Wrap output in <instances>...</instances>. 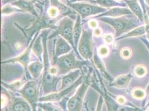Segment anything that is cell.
Wrapping results in <instances>:
<instances>
[{
  "mask_svg": "<svg viewBox=\"0 0 149 111\" xmlns=\"http://www.w3.org/2000/svg\"><path fill=\"white\" fill-rule=\"evenodd\" d=\"M49 32V30H46L42 31V33H41L44 46V53L42 55L44 71L41 80V87L44 96L49 94L50 93L56 92L57 83L58 81H60L61 79L60 76H53L50 72V68L51 66H50L49 62L47 45V40L48 39L47 36Z\"/></svg>",
  "mask_w": 149,
  "mask_h": 111,
  "instance_id": "6da1fadb",
  "label": "cell"
},
{
  "mask_svg": "<svg viewBox=\"0 0 149 111\" xmlns=\"http://www.w3.org/2000/svg\"><path fill=\"white\" fill-rule=\"evenodd\" d=\"M74 51V50H72L68 54L61 56L54 60L52 65L57 68V76L65 75L77 69L82 71L84 66L89 64V61L87 60L80 61L77 60Z\"/></svg>",
  "mask_w": 149,
  "mask_h": 111,
  "instance_id": "7a4b0ae2",
  "label": "cell"
},
{
  "mask_svg": "<svg viewBox=\"0 0 149 111\" xmlns=\"http://www.w3.org/2000/svg\"><path fill=\"white\" fill-rule=\"evenodd\" d=\"M99 20L111 25L115 30V38H118L123 33H127L134 28L138 27L135 19L129 18L126 16L113 18L109 17H101L98 18Z\"/></svg>",
  "mask_w": 149,
  "mask_h": 111,
  "instance_id": "3957f363",
  "label": "cell"
},
{
  "mask_svg": "<svg viewBox=\"0 0 149 111\" xmlns=\"http://www.w3.org/2000/svg\"><path fill=\"white\" fill-rule=\"evenodd\" d=\"M74 21L69 16H65L58 21V24L56 25L54 32L48 37V39H51L56 36H60L65 39L72 47L73 49L76 52L74 47L73 30L74 26ZM77 53V52H76Z\"/></svg>",
  "mask_w": 149,
  "mask_h": 111,
  "instance_id": "277c9868",
  "label": "cell"
},
{
  "mask_svg": "<svg viewBox=\"0 0 149 111\" xmlns=\"http://www.w3.org/2000/svg\"><path fill=\"white\" fill-rule=\"evenodd\" d=\"M38 82L35 80L28 81L19 91V93L31 105L32 111H37L38 99Z\"/></svg>",
  "mask_w": 149,
  "mask_h": 111,
  "instance_id": "5b68a950",
  "label": "cell"
},
{
  "mask_svg": "<svg viewBox=\"0 0 149 111\" xmlns=\"http://www.w3.org/2000/svg\"><path fill=\"white\" fill-rule=\"evenodd\" d=\"M68 6L77 13L82 19L91 16L100 15L107 11V9L100 6H95L85 2H74L68 3Z\"/></svg>",
  "mask_w": 149,
  "mask_h": 111,
  "instance_id": "8992f818",
  "label": "cell"
},
{
  "mask_svg": "<svg viewBox=\"0 0 149 111\" xmlns=\"http://www.w3.org/2000/svg\"><path fill=\"white\" fill-rule=\"evenodd\" d=\"M92 35V31L83 30L77 46L78 52L85 60L88 61L93 56Z\"/></svg>",
  "mask_w": 149,
  "mask_h": 111,
  "instance_id": "52a82bcc",
  "label": "cell"
},
{
  "mask_svg": "<svg viewBox=\"0 0 149 111\" xmlns=\"http://www.w3.org/2000/svg\"><path fill=\"white\" fill-rule=\"evenodd\" d=\"M84 76L82 75L81 77L70 86L60 91L59 92L52 93L46 95L39 99L40 102H59L65 96L72 92L76 88L79 87L84 82Z\"/></svg>",
  "mask_w": 149,
  "mask_h": 111,
  "instance_id": "ba28073f",
  "label": "cell"
},
{
  "mask_svg": "<svg viewBox=\"0 0 149 111\" xmlns=\"http://www.w3.org/2000/svg\"><path fill=\"white\" fill-rule=\"evenodd\" d=\"M89 84L84 82L79 87L74 95L68 100L67 104L68 111H81L85 94L87 91Z\"/></svg>",
  "mask_w": 149,
  "mask_h": 111,
  "instance_id": "9c48e42d",
  "label": "cell"
},
{
  "mask_svg": "<svg viewBox=\"0 0 149 111\" xmlns=\"http://www.w3.org/2000/svg\"><path fill=\"white\" fill-rule=\"evenodd\" d=\"M101 96L104 98L109 111H143L135 107L120 105L107 94L101 92Z\"/></svg>",
  "mask_w": 149,
  "mask_h": 111,
  "instance_id": "30bf717a",
  "label": "cell"
},
{
  "mask_svg": "<svg viewBox=\"0 0 149 111\" xmlns=\"http://www.w3.org/2000/svg\"><path fill=\"white\" fill-rule=\"evenodd\" d=\"M38 32H37V33L35 34L32 41H31V43L25 50L24 53H22L21 55H20L18 57H16L15 58H13L5 61H2V62H1V64L18 62L19 64L22 65V66L24 67L25 69H27L28 65H29V63L30 61V55L31 50L32 49V47L34 41L35 40L36 37L38 36Z\"/></svg>",
  "mask_w": 149,
  "mask_h": 111,
  "instance_id": "8fae6325",
  "label": "cell"
},
{
  "mask_svg": "<svg viewBox=\"0 0 149 111\" xmlns=\"http://www.w3.org/2000/svg\"><path fill=\"white\" fill-rule=\"evenodd\" d=\"M125 15H133L134 14L130 10L125 7H115L110 8L102 14L99 15L94 17V18H100L101 17H109L116 18Z\"/></svg>",
  "mask_w": 149,
  "mask_h": 111,
  "instance_id": "7c38bea8",
  "label": "cell"
},
{
  "mask_svg": "<svg viewBox=\"0 0 149 111\" xmlns=\"http://www.w3.org/2000/svg\"><path fill=\"white\" fill-rule=\"evenodd\" d=\"M72 49L73 48L71 45L65 39L60 36L57 39L55 43L54 60H55L61 56L68 54L72 51Z\"/></svg>",
  "mask_w": 149,
  "mask_h": 111,
  "instance_id": "4fadbf2b",
  "label": "cell"
},
{
  "mask_svg": "<svg viewBox=\"0 0 149 111\" xmlns=\"http://www.w3.org/2000/svg\"><path fill=\"white\" fill-rule=\"evenodd\" d=\"M81 74L82 71L77 69L72 71L65 75H63L61 78V85L59 88V90L61 91L72 85L81 77L82 76Z\"/></svg>",
  "mask_w": 149,
  "mask_h": 111,
  "instance_id": "5bb4252c",
  "label": "cell"
},
{
  "mask_svg": "<svg viewBox=\"0 0 149 111\" xmlns=\"http://www.w3.org/2000/svg\"><path fill=\"white\" fill-rule=\"evenodd\" d=\"M30 105L24 98L13 97L9 105V111H31Z\"/></svg>",
  "mask_w": 149,
  "mask_h": 111,
  "instance_id": "9a60e30c",
  "label": "cell"
},
{
  "mask_svg": "<svg viewBox=\"0 0 149 111\" xmlns=\"http://www.w3.org/2000/svg\"><path fill=\"white\" fill-rule=\"evenodd\" d=\"M131 11L141 22H144V12L137 0H124Z\"/></svg>",
  "mask_w": 149,
  "mask_h": 111,
  "instance_id": "2e32d148",
  "label": "cell"
},
{
  "mask_svg": "<svg viewBox=\"0 0 149 111\" xmlns=\"http://www.w3.org/2000/svg\"><path fill=\"white\" fill-rule=\"evenodd\" d=\"M12 5L16 6L22 11L29 12L35 16H37V13L32 1L27 0H17L11 3Z\"/></svg>",
  "mask_w": 149,
  "mask_h": 111,
  "instance_id": "e0dca14e",
  "label": "cell"
},
{
  "mask_svg": "<svg viewBox=\"0 0 149 111\" xmlns=\"http://www.w3.org/2000/svg\"><path fill=\"white\" fill-rule=\"evenodd\" d=\"M132 78V74H128L118 76L110 84L111 86L115 87L117 88L124 89L129 86L131 80Z\"/></svg>",
  "mask_w": 149,
  "mask_h": 111,
  "instance_id": "ac0fdd59",
  "label": "cell"
},
{
  "mask_svg": "<svg viewBox=\"0 0 149 111\" xmlns=\"http://www.w3.org/2000/svg\"><path fill=\"white\" fill-rule=\"evenodd\" d=\"M32 51L36 56L39 61L41 62L43 61V56L42 55L44 53V46L41 34L38 35L34 41L32 47Z\"/></svg>",
  "mask_w": 149,
  "mask_h": 111,
  "instance_id": "d6986e66",
  "label": "cell"
},
{
  "mask_svg": "<svg viewBox=\"0 0 149 111\" xmlns=\"http://www.w3.org/2000/svg\"><path fill=\"white\" fill-rule=\"evenodd\" d=\"M27 69L33 79L37 80L44 70V64L40 61H35L28 65Z\"/></svg>",
  "mask_w": 149,
  "mask_h": 111,
  "instance_id": "ffe728a7",
  "label": "cell"
},
{
  "mask_svg": "<svg viewBox=\"0 0 149 111\" xmlns=\"http://www.w3.org/2000/svg\"><path fill=\"white\" fill-rule=\"evenodd\" d=\"M81 16L79 15H77V19H76V21L74 22V30H73V37H74V47L77 53V47L79 44V42L80 41V39L81 38V35L82 33V25H81Z\"/></svg>",
  "mask_w": 149,
  "mask_h": 111,
  "instance_id": "44dd1931",
  "label": "cell"
},
{
  "mask_svg": "<svg viewBox=\"0 0 149 111\" xmlns=\"http://www.w3.org/2000/svg\"><path fill=\"white\" fill-rule=\"evenodd\" d=\"M145 34V25H141L134 28L133 30L126 33V34L122 36L121 37H118V38L116 39V40L118 41L120 40H123V39L129 38V37H139V36H143Z\"/></svg>",
  "mask_w": 149,
  "mask_h": 111,
  "instance_id": "7402d4cb",
  "label": "cell"
},
{
  "mask_svg": "<svg viewBox=\"0 0 149 111\" xmlns=\"http://www.w3.org/2000/svg\"><path fill=\"white\" fill-rule=\"evenodd\" d=\"M93 3L106 8L115 7H125L127 5L126 3L118 2L116 0H96Z\"/></svg>",
  "mask_w": 149,
  "mask_h": 111,
  "instance_id": "603a6c76",
  "label": "cell"
},
{
  "mask_svg": "<svg viewBox=\"0 0 149 111\" xmlns=\"http://www.w3.org/2000/svg\"><path fill=\"white\" fill-rule=\"evenodd\" d=\"M17 12H23L22 10L19 9V8L14 6L10 4H6L1 8V14L2 15L8 16L11 15L13 13Z\"/></svg>",
  "mask_w": 149,
  "mask_h": 111,
  "instance_id": "cb8c5ba5",
  "label": "cell"
},
{
  "mask_svg": "<svg viewBox=\"0 0 149 111\" xmlns=\"http://www.w3.org/2000/svg\"><path fill=\"white\" fill-rule=\"evenodd\" d=\"M44 111H63L58 106L53 104L52 102H43L38 105Z\"/></svg>",
  "mask_w": 149,
  "mask_h": 111,
  "instance_id": "d4e9b609",
  "label": "cell"
},
{
  "mask_svg": "<svg viewBox=\"0 0 149 111\" xmlns=\"http://www.w3.org/2000/svg\"><path fill=\"white\" fill-rule=\"evenodd\" d=\"M146 95V91L143 90L141 88L136 87L134 88L131 92V96L134 99L140 100L144 99Z\"/></svg>",
  "mask_w": 149,
  "mask_h": 111,
  "instance_id": "484cf974",
  "label": "cell"
},
{
  "mask_svg": "<svg viewBox=\"0 0 149 111\" xmlns=\"http://www.w3.org/2000/svg\"><path fill=\"white\" fill-rule=\"evenodd\" d=\"M134 73L137 77L142 78L147 74V69L143 65H137L134 68Z\"/></svg>",
  "mask_w": 149,
  "mask_h": 111,
  "instance_id": "4316f807",
  "label": "cell"
},
{
  "mask_svg": "<svg viewBox=\"0 0 149 111\" xmlns=\"http://www.w3.org/2000/svg\"><path fill=\"white\" fill-rule=\"evenodd\" d=\"M2 85L11 90H16V89L19 90L22 87L24 86L23 82L20 80L15 81L10 84H6L2 82Z\"/></svg>",
  "mask_w": 149,
  "mask_h": 111,
  "instance_id": "83f0119b",
  "label": "cell"
},
{
  "mask_svg": "<svg viewBox=\"0 0 149 111\" xmlns=\"http://www.w3.org/2000/svg\"><path fill=\"white\" fill-rule=\"evenodd\" d=\"M132 55V51L130 48L124 47L120 51V56L124 60L130 59Z\"/></svg>",
  "mask_w": 149,
  "mask_h": 111,
  "instance_id": "f1b7e54d",
  "label": "cell"
},
{
  "mask_svg": "<svg viewBox=\"0 0 149 111\" xmlns=\"http://www.w3.org/2000/svg\"><path fill=\"white\" fill-rule=\"evenodd\" d=\"M94 62L96 64V66L97 67V68H99L100 70L102 72H105V70L104 68V65H103V63L101 61V60L99 58V57L96 55H94Z\"/></svg>",
  "mask_w": 149,
  "mask_h": 111,
  "instance_id": "f546056e",
  "label": "cell"
},
{
  "mask_svg": "<svg viewBox=\"0 0 149 111\" xmlns=\"http://www.w3.org/2000/svg\"><path fill=\"white\" fill-rule=\"evenodd\" d=\"M98 55L101 57H106L109 53V49L106 46H101L98 49Z\"/></svg>",
  "mask_w": 149,
  "mask_h": 111,
  "instance_id": "4dcf8cb0",
  "label": "cell"
},
{
  "mask_svg": "<svg viewBox=\"0 0 149 111\" xmlns=\"http://www.w3.org/2000/svg\"><path fill=\"white\" fill-rule=\"evenodd\" d=\"M144 22L145 27V34L149 41V18L147 13H144Z\"/></svg>",
  "mask_w": 149,
  "mask_h": 111,
  "instance_id": "1f68e13d",
  "label": "cell"
},
{
  "mask_svg": "<svg viewBox=\"0 0 149 111\" xmlns=\"http://www.w3.org/2000/svg\"><path fill=\"white\" fill-rule=\"evenodd\" d=\"M115 38V36H113L110 33H105L104 35V40L107 44H111L112 43Z\"/></svg>",
  "mask_w": 149,
  "mask_h": 111,
  "instance_id": "d6a6232c",
  "label": "cell"
},
{
  "mask_svg": "<svg viewBox=\"0 0 149 111\" xmlns=\"http://www.w3.org/2000/svg\"><path fill=\"white\" fill-rule=\"evenodd\" d=\"M9 101V99L8 98L7 95L5 93H2L1 94V107L2 108H3L6 105Z\"/></svg>",
  "mask_w": 149,
  "mask_h": 111,
  "instance_id": "836d02e7",
  "label": "cell"
},
{
  "mask_svg": "<svg viewBox=\"0 0 149 111\" xmlns=\"http://www.w3.org/2000/svg\"><path fill=\"white\" fill-rule=\"evenodd\" d=\"M88 25L89 26L90 28H91V29H95L97 27V26H98V22L95 20V19H90L88 22Z\"/></svg>",
  "mask_w": 149,
  "mask_h": 111,
  "instance_id": "e575fe53",
  "label": "cell"
},
{
  "mask_svg": "<svg viewBox=\"0 0 149 111\" xmlns=\"http://www.w3.org/2000/svg\"><path fill=\"white\" fill-rule=\"evenodd\" d=\"M116 101H117V102L120 104V105H125V104L126 103V99L124 97L122 96H119L117 98Z\"/></svg>",
  "mask_w": 149,
  "mask_h": 111,
  "instance_id": "d590c367",
  "label": "cell"
},
{
  "mask_svg": "<svg viewBox=\"0 0 149 111\" xmlns=\"http://www.w3.org/2000/svg\"><path fill=\"white\" fill-rule=\"evenodd\" d=\"M96 0H68V3H71L74 2H94Z\"/></svg>",
  "mask_w": 149,
  "mask_h": 111,
  "instance_id": "8d00e7d4",
  "label": "cell"
},
{
  "mask_svg": "<svg viewBox=\"0 0 149 111\" xmlns=\"http://www.w3.org/2000/svg\"><path fill=\"white\" fill-rule=\"evenodd\" d=\"M93 33L94 36L97 37H99L102 33V31H101V28H100L99 27H97L93 30Z\"/></svg>",
  "mask_w": 149,
  "mask_h": 111,
  "instance_id": "74e56055",
  "label": "cell"
},
{
  "mask_svg": "<svg viewBox=\"0 0 149 111\" xmlns=\"http://www.w3.org/2000/svg\"><path fill=\"white\" fill-rule=\"evenodd\" d=\"M16 1H17V0H2V3H3V4L6 5V4H8V3H13V2H14Z\"/></svg>",
  "mask_w": 149,
  "mask_h": 111,
  "instance_id": "f35d334b",
  "label": "cell"
},
{
  "mask_svg": "<svg viewBox=\"0 0 149 111\" xmlns=\"http://www.w3.org/2000/svg\"><path fill=\"white\" fill-rule=\"evenodd\" d=\"M141 40L143 41V42L145 43V44L147 48H148L149 50V41H148L146 40L143 39V38H141Z\"/></svg>",
  "mask_w": 149,
  "mask_h": 111,
  "instance_id": "ab89813d",
  "label": "cell"
},
{
  "mask_svg": "<svg viewBox=\"0 0 149 111\" xmlns=\"http://www.w3.org/2000/svg\"><path fill=\"white\" fill-rule=\"evenodd\" d=\"M146 94L148 95L149 94V85H148V86L146 87Z\"/></svg>",
  "mask_w": 149,
  "mask_h": 111,
  "instance_id": "60d3db41",
  "label": "cell"
},
{
  "mask_svg": "<svg viewBox=\"0 0 149 111\" xmlns=\"http://www.w3.org/2000/svg\"><path fill=\"white\" fill-rule=\"evenodd\" d=\"M37 111H44L43 110V109L41 107H40V106H38V107H37Z\"/></svg>",
  "mask_w": 149,
  "mask_h": 111,
  "instance_id": "b9f144b4",
  "label": "cell"
},
{
  "mask_svg": "<svg viewBox=\"0 0 149 111\" xmlns=\"http://www.w3.org/2000/svg\"><path fill=\"white\" fill-rule=\"evenodd\" d=\"M146 13H147V15H148V16L149 18V7H148V8H147L146 9Z\"/></svg>",
  "mask_w": 149,
  "mask_h": 111,
  "instance_id": "7bdbcfd3",
  "label": "cell"
},
{
  "mask_svg": "<svg viewBox=\"0 0 149 111\" xmlns=\"http://www.w3.org/2000/svg\"><path fill=\"white\" fill-rule=\"evenodd\" d=\"M145 1V3L147 4V5L149 7V0H144Z\"/></svg>",
  "mask_w": 149,
  "mask_h": 111,
  "instance_id": "ee69618b",
  "label": "cell"
},
{
  "mask_svg": "<svg viewBox=\"0 0 149 111\" xmlns=\"http://www.w3.org/2000/svg\"><path fill=\"white\" fill-rule=\"evenodd\" d=\"M116 1H118V2H121L123 0H116Z\"/></svg>",
  "mask_w": 149,
  "mask_h": 111,
  "instance_id": "f6af8a7d",
  "label": "cell"
},
{
  "mask_svg": "<svg viewBox=\"0 0 149 111\" xmlns=\"http://www.w3.org/2000/svg\"><path fill=\"white\" fill-rule=\"evenodd\" d=\"M147 111H149V106H148V108H147Z\"/></svg>",
  "mask_w": 149,
  "mask_h": 111,
  "instance_id": "bcb514c9",
  "label": "cell"
},
{
  "mask_svg": "<svg viewBox=\"0 0 149 111\" xmlns=\"http://www.w3.org/2000/svg\"><path fill=\"white\" fill-rule=\"evenodd\" d=\"M149 106V101L148 102V104H147V107H148Z\"/></svg>",
  "mask_w": 149,
  "mask_h": 111,
  "instance_id": "7dc6e473",
  "label": "cell"
},
{
  "mask_svg": "<svg viewBox=\"0 0 149 111\" xmlns=\"http://www.w3.org/2000/svg\"><path fill=\"white\" fill-rule=\"evenodd\" d=\"M27 1H33V0H27Z\"/></svg>",
  "mask_w": 149,
  "mask_h": 111,
  "instance_id": "c3c4849f",
  "label": "cell"
}]
</instances>
